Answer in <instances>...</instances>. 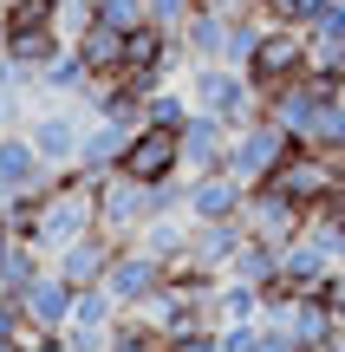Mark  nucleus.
<instances>
[{
  "instance_id": "nucleus-30",
  "label": "nucleus",
  "mask_w": 345,
  "mask_h": 352,
  "mask_svg": "<svg viewBox=\"0 0 345 352\" xmlns=\"http://www.w3.org/2000/svg\"><path fill=\"white\" fill-rule=\"evenodd\" d=\"M313 300H320V307H326V314H333V320H339V327H345V267H333V274H326V280H320V294H313Z\"/></svg>"
},
{
  "instance_id": "nucleus-21",
  "label": "nucleus",
  "mask_w": 345,
  "mask_h": 352,
  "mask_svg": "<svg viewBox=\"0 0 345 352\" xmlns=\"http://www.w3.org/2000/svg\"><path fill=\"white\" fill-rule=\"evenodd\" d=\"M261 314H267V294L248 287V280H235V274H222V287H215V327H241V320H261Z\"/></svg>"
},
{
  "instance_id": "nucleus-7",
  "label": "nucleus",
  "mask_w": 345,
  "mask_h": 352,
  "mask_svg": "<svg viewBox=\"0 0 345 352\" xmlns=\"http://www.w3.org/2000/svg\"><path fill=\"white\" fill-rule=\"evenodd\" d=\"M124 176H137V183H169V176H189V170H182V131L143 124L137 138H130V151H124Z\"/></svg>"
},
{
  "instance_id": "nucleus-1",
  "label": "nucleus",
  "mask_w": 345,
  "mask_h": 352,
  "mask_svg": "<svg viewBox=\"0 0 345 352\" xmlns=\"http://www.w3.org/2000/svg\"><path fill=\"white\" fill-rule=\"evenodd\" d=\"M182 91L195 98V111L228 118L235 131L261 118V91L248 85V72H241V65H222V59H209V65H182Z\"/></svg>"
},
{
  "instance_id": "nucleus-24",
  "label": "nucleus",
  "mask_w": 345,
  "mask_h": 352,
  "mask_svg": "<svg viewBox=\"0 0 345 352\" xmlns=\"http://www.w3.org/2000/svg\"><path fill=\"white\" fill-rule=\"evenodd\" d=\"M195 118V98L182 85H163V91H150V104H143V124H156V131H182Z\"/></svg>"
},
{
  "instance_id": "nucleus-20",
  "label": "nucleus",
  "mask_w": 345,
  "mask_h": 352,
  "mask_svg": "<svg viewBox=\"0 0 345 352\" xmlns=\"http://www.w3.org/2000/svg\"><path fill=\"white\" fill-rule=\"evenodd\" d=\"M228 274H235V280H248V287H261V294H274V287H281V248H274V241H254V235H248Z\"/></svg>"
},
{
  "instance_id": "nucleus-12",
  "label": "nucleus",
  "mask_w": 345,
  "mask_h": 352,
  "mask_svg": "<svg viewBox=\"0 0 345 352\" xmlns=\"http://www.w3.org/2000/svg\"><path fill=\"white\" fill-rule=\"evenodd\" d=\"M228 144H235V124L215 111H195L189 124H182V170L202 176V170H222L228 164Z\"/></svg>"
},
{
  "instance_id": "nucleus-34",
  "label": "nucleus",
  "mask_w": 345,
  "mask_h": 352,
  "mask_svg": "<svg viewBox=\"0 0 345 352\" xmlns=\"http://www.w3.org/2000/svg\"><path fill=\"white\" fill-rule=\"evenodd\" d=\"M0 52H7V26H0Z\"/></svg>"
},
{
  "instance_id": "nucleus-33",
  "label": "nucleus",
  "mask_w": 345,
  "mask_h": 352,
  "mask_svg": "<svg viewBox=\"0 0 345 352\" xmlns=\"http://www.w3.org/2000/svg\"><path fill=\"white\" fill-rule=\"evenodd\" d=\"M20 340L26 333H0V352H20Z\"/></svg>"
},
{
  "instance_id": "nucleus-14",
  "label": "nucleus",
  "mask_w": 345,
  "mask_h": 352,
  "mask_svg": "<svg viewBox=\"0 0 345 352\" xmlns=\"http://www.w3.org/2000/svg\"><path fill=\"white\" fill-rule=\"evenodd\" d=\"M0 183H7L13 196H39V189L52 183V164L33 151L26 131H0Z\"/></svg>"
},
{
  "instance_id": "nucleus-13",
  "label": "nucleus",
  "mask_w": 345,
  "mask_h": 352,
  "mask_svg": "<svg viewBox=\"0 0 345 352\" xmlns=\"http://www.w3.org/2000/svg\"><path fill=\"white\" fill-rule=\"evenodd\" d=\"M72 300H78V287L59 274V267H46V274H39L33 287L20 294L26 327H39V333H65V320H72Z\"/></svg>"
},
{
  "instance_id": "nucleus-22",
  "label": "nucleus",
  "mask_w": 345,
  "mask_h": 352,
  "mask_svg": "<svg viewBox=\"0 0 345 352\" xmlns=\"http://www.w3.org/2000/svg\"><path fill=\"white\" fill-rule=\"evenodd\" d=\"M104 352H169V333L156 327L150 314H117L111 346H104Z\"/></svg>"
},
{
  "instance_id": "nucleus-19",
  "label": "nucleus",
  "mask_w": 345,
  "mask_h": 352,
  "mask_svg": "<svg viewBox=\"0 0 345 352\" xmlns=\"http://www.w3.org/2000/svg\"><path fill=\"white\" fill-rule=\"evenodd\" d=\"M0 26H7V39L59 33V0H0Z\"/></svg>"
},
{
  "instance_id": "nucleus-4",
  "label": "nucleus",
  "mask_w": 345,
  "mask_h": 352,
  "mask_svg": "<svg viewBox=\"0 0 345 352\" xmlns=\"http://www.w3.org/2000/svg\"><path fill=\"white\" fill-rule=\"evenodd\" d=\"M150 222H156V183H137V176L111 170L98 183V228H111L117 241H137Z\"/></svg>"
},
{
  "instance_id": "nucleus-2",
  "label": "nucleus",
  "mask_w": 345,
  "mask_h": 352,
  "mask_svg": "<svg viewBox=\"0 0 345 352\" xmlns=\"http://www.w3.org/2000/svg\"><path fill=\"white\" fill-rule=\"evenodd\" d=\"M294 151H300V144L287 138V131L274 124L267 111H261L254 124H241V131H235V144H228V164H222V170H228L235 183H248V189H254V183H267V176L281 170Z\"/></svg>"
},
{
  "instance_id": "nucleus-6",
  "label": "nucleus",
  "mask_w": 345,
  "mask_h": 352,
  "mask_svg": "<svg viewBox=\"0 0 345 352\" xmlns=\"http://www.w3.org/2000/svg\"><path fill=\"white\" fill-rule=\"evenodd\" d=\"M26 138L52 170H72L78 151H85V118L72 111V98H39L33 118H26Z\"/></svg>"
},
{
  "instance_id": "nucleus-3",
  "label": "nucleus",
  "mask_w": 345,
  "mask_h": 352,
  "mask_svg": "<svg viewBox=\"0 0 345 352\" xmlns=\"http://www.w3.org/2000/svg\"><path fill=\"white\" fill-rule=\"evenodd\" d=\"M241 72H248V85L267 98V91H281V85H294V78H307V72H313V39L300 33V26H267L261 52L241 65Z\"/></svg>"
},
{
  "instance_id": "nucleus-11",
  "label": "nucleus",
  "mask_w": 345,
  "mask_h": 352,
  "mask_svg": "<svg viewBox=\"0 0 345 352\" xmlns=\"http://www.w3.org/2000/svg\"><path fill=\"white\" fill-rule=\"evenodd\" d=\"M130 138H137V131L117 124V118H91V124H85V151H78V164H72V170L85 176V183H104L111 170H124Z\"/></svg>"
},
{
  "instance_id": "nucleus-31",
  "label": "nucleus",
  "mask_w": 345,
  "mask_h": 352,
  "mask_svg": "<svg viewBox=\"0 0 345 352\" xmlns=\"http://www.w3.org/2000/svg\"><path fill=\"white\" fill-rule=\"evenodd\" d=\"M169 352H222V333L215 327H195V333H176Z\"/></svg>"
},
{
  "instance_id": "nucleus-32",
  "label": "nucleus",
  "mask_w": 345,
  "mask_h": 352,
  "mask_svg": "<svg viewBox=\"0 0 345 352\" xmlns=\"http://www.w3.org/2000/svg\"><path fill=\"white\" fill-rule=\"evenodd\" d=\"M20 352H72V346H65V333H39V327H26Z\"/></svg>"
},
{
  "instance_id": "nucleus-28",
  "label": "nucleus",
  "mask_w": 345,
  "mask_h": 352,
  "mask_svg": "<svg viewBox=\"0 0 345 352\" xmlns=\"http://www.w3.org/2000/svg\"><path fill=\"white\" fill-rule=\"evenodd\" d=\"M222 333V352H261L267 346V320H241V327H215Z\"/></svg>"
},
{
  "instance_id": "nucleus-29",
  "label": "nucleus",
  "mask_w": 345,
  "mask_h": 352,
  "mask_svg": "<svg viewBox=\"0 0 345 352\" xmlns=\"http://www.w3.org/2000/svg\"><path fill=\"white\" fill-rule=\"evenodd\" d=\"M202 7V0H150V20L163 26V33H182V20Z\"/></svg>"
},
{
  "instance_id": "nucleus-10",
  "label": "nucleus",
  "mask_w": 345,
  "mask_h": 352,
  "mask_svg": "<svg viewBox=\"0 0 345 352\" xmlns=\"http://www.w3.org/2000/svg\"><path fill=\"white\" fill-rule=\"evenodd\" d=\"M117 248H124V241H117L111 228H91V235H78L72 248H59V254H52V267H59L72 287H104V274H111Z\"/></svg>"
},
{
  "instance_id": "nucleus-23",
  "label": "nucleus",
  "mask_w": 345,
  "mask_h": 352,
  "mask_svg": "<svg viewBox=\"0 0 345 352\" xmlns=\"http://www.w3.org/2000/svg\"><path fill=\"white\" fill-rule=\"evenodd\" d=\"M189 228H195V222H189V215H156V222H150V228H143V235H137V241H143V248H150V254H163V261H169V267H176V261H182V254H189Z\"/></svg>"
},
{
  "instance_id": "nucleus-26",
  "label": "nucleus",
  "mask_w": 345,
  "mask_h": 352,
  "mask_svg": "<svg viewBox=\"0 0 345 352\" xmlns=\"http://www.w3.org/2000/svg\"><path fill=\"white\" fill-rule=\"evenodd\" d=\"M0 91H20V98H39V72L13 52H0Z\"/></svg>"
},
{
  "instance_id": "nucleus-17",
  "label": "nucleus",
  "mask_w": 345,
  "mask_h": 352,
  "mask_svg": "<svg viewBox=\"0 0 345 352\" xmlns=\"http://www.w3.org/2000/svg\"><path fill=\"white\" fill-rule=\"evenodd\" d=\"M333 267H339V261L320 248V241L294 235V241L281 248V287H287V294H320V280L333 274Z\"/></svg>"
},
{
  "instance_id": "nucleus-18",
  "label": "nucleus",
  "mask_w": 345,
  "mask_h": 352,
  "mask_svg": "<svg viewBox=\"0 0 345 352\" xmlns=\"http://www.w3.org/2000/svg\"><path fill=\"white\" fill-rule=\"evenodd\" d=\"M91 78H98V72H91V59H85L78 46H65L59 59H52L46 72H39V98H78V91H85Z\"/></svg>"
},
{
  "instance_id": "nucleus-16",
  "label": "nucleus",
  "mask_w": 345,
  "mask_h": 352,
  "mask_svg": "<svg viewBox=\"0 0 345 352\" xmlns=\"http://www.w3.org/2000/svg\"><path fill=\"white\" fill-rule=\"evenodd\" d=\"M241 241H248V222H195L182 261H189V267H209V274H228L235 254H241Z\"/></svg>"
},
{
  "instance_id": "nucleus-15",
  "label": "nucleus",
  "mask_w": 345,
  "mask_h": 352,
  "mask_svg": "<svg viewBox=\"0 0 345 352\" xmlns=\"http://www.w3.org/2000/svg\"><path fill=\"white\" fill-rule=\"evenodd\" d=\"M228 33H235V13H222V7H209V0H202V7L182 20L176 46H182V59H189V65H209V59L228 52Z\"/></svg>"
},
{
  "instance_id": "nucleus-8",
  "label": "nucleus",
  "mask_w": 345,
  "mask_h": 352,
  "mask_svg": "<svg viewBox=\"0 0 345 352\" xmlns=\"http://www.w3.org/2000/svg\"><path fill=\"white\" fill-rule=\"evenodd\" d=\"M189 183V222H241L248 209V183H235L228 170H202V176H182Z\"/></svg>"
},
{
  "instance_id": "nucleus-5",
  "label": "nucleus",
  "mask_w": 345,
  "mask_h": 352,
  "mask_svg": "<svg viewBox=\"0 0 345 352\" xmlns=\"http://www.w3.org/2000/svg\"><path fill=\"white\" fill-rule=\"evenodd\" d=\"M104 287H111V300L124 307V314H143V307L169 287V261H163V254H150L143 241H124L117 261H111V274H104Z\"/></svg>"
},
{
  "instance_id": "nucleus-27",
  "label": "nucleus",
  "mask_w": 345,
  "mask_h": 352,
  "mask_svg": "<svg viewBox=\"0 0 345 352\" xmlns=\"http://www.w3.org/2000/svg\"><path fill=\"white\" fill-rule=\"evenodd\" d=\"M307 39H313V46H339V39H345V0H326L320 20L307 26Z\"/></svg>"
},
{
  "instance_id": "nucleus-25",
  "label": "nucleus",
  "mask_w": 345,
  "mask_h": 352,
  "mask_svg": "<svg viewBox=\"0 0 345 352\" xmlns=\"http://www.w3.org/2000/svg\"><path fill=\"white\" fill-rule=\"evenodd\" d=\"M98 20L117 33H137V26H150V0H98Z\"/></svg>"
},
{
  "instance_id": "nucleus-9",
  "label": "nucleus",
  "mask_w": 345,
  "mask_h": 352,
  "mask_svg": "<svg viewBox=\"0 0 345 352\" xmlns=\"http://www.w3.org/2000/svg\"><path fill=\"white\" fill-rule=\"evenodd\" d=\"M241 222H248V235H254V241H274V248H287V241H294L300 228H307V209H294V202H287L281 189L254 183V189H248Z\"/></svg>"
}]
</instances>
